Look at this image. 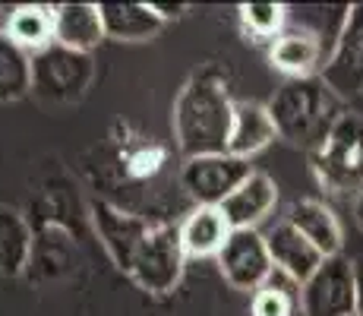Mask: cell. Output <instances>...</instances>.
<instances>
[{
	"instance_id": "obj_23",
	"label": "cell",
	"mask_w": 363,
	"mask_h": 316,
	"mask_svg": "<svg viewBox=\"0 0 363 316\" xmlns=\"http://www.w3.org/2000/svg\"><path fill=\"white\" fill-rule=\"evenodd\" d=\"M240 23L247 26L250 35L259 38H278L288 26V6L284 4H243Z\"/></svg>"
},
{
	"instance_id": "obj_19",
	"label": "cell",
	"mask_w": 363,
	"mask_h": 316,
	"mask_svg": "<svg viewBox=\"0 0 363 316\" xmlns=\"http://www.w3.org/2000/svg\"><path fill=\"white\" fill-rule=\"evenodd\" d=\"M4 32L16 41L26 51H45L54 45V6H41V4H26L16 6L6 19Z\"/></svg>"
},
{
	"instance_id": "obj_14",
	"label": "cell",
	"mask_w": 363,
	"mask_h": 316,
	"mask_svg": "<svg viewBox=\"0 0 363 316\" xmlns=\"http://www.w3.org/2000/svg\"><path fill=\"white\" fill-rule=\"evenodd\" d=\"M104 38L99 4H60L54 6V41L69 51L89 54Z\"/></svg>"
},
{
	"instance_id": "obj_3",
	"label": "cell",
	"mask_w": 363,
	"mask_h": 316,
	"mask_svg": "<svg viewBox=\"0 0 363 316\" xmlns=\"http://www.w3.org/2000/svg\"><path fill=\"white\" fill-rule=\"evenodd\" d=\"M313 156L319 184L332 193H360L363 190V114L345 111L332 126L325 143Z\"/></svg>"
},
{
	"instance_id": "obj_8",
	"label": "cell",
	"mask_w": 363,
	"mask_h": 316,
	"mask_svg": "<svg viewBox=\"0 0 363 316\" xmlns=\"http://www.w3.org/2000/svg\"><path fill=\"white\" fill-rule=\"evenodd\" d=\"M218 269L231 288L256 294L265 282H269L272 272H275L265 234H259L256 228L231 231L228 244L218 253Z\"/></svg>"
},
{
	"instance_id": "obj_15",
	"label": "cell",
	"mask_w": 363,
	"mask_h": 316,
	"mask_svg": "<svg viewBox=\"0 0 363 316\" xmlns=\"http://www.w3.org/2000/svg\"><path fill=\"white\" fill-rule=\"evenodd\" d=\"M284 222L294 224L300 234H303L313 247L323 253L325 259L341 253V244H345V237H341V224H338L335 212L325 206V202L300 200V202H294V206L288 209V219Z\"/></svg>"
},
{
	"instance_id": "obj_12",
	"label": "cell",
	"mask_w": 363,
	"mask_h": 316,
	"mask_svg": "<svg viewBox=\"0 0 363 316\" xmlns=\"http://www.w3.org/2000/svg\"><path fill=\"white\" fill-rule=\"evenodd\" d=\"M329 60V48L323 38L306 29H284L272 41V67L281 70L288 80H306L319 76Z\"/></svg>"
},
{
	"instance_id": "obj_16",
	"label": "cell",
	"mask_w": 363,
	"mask_h": 316,
	"mask_svg": "<svg viewBox=\"0 0 363 316\" xmlns=\"http://www.w3.org/2000/svg\"><path fill=\"white\" fill-rule=\"evenodd\" d=\"M275 124H272L269 104L259 102H234V126H231V143H228V152L237 158L256 156L259 149L275 139Z\"/></svg>"
},
{
	"instance_id": "obj_6",
	"label": "cell",
	"mask_w": 363,
	"mask_h": 316,
	"mask_svg": "<svg viewBox=\"0 0 363 316\" xmlns=\"http://www.w3.org/2000/svg\"><path fill=\"white\" fill-rule=\"evenodd\" d=\"M184 241H180V228L171 224H152L149 237L143 241L136 259L130 266V276L136 278L139 288L152 294H167L180 282L184 272Z\"/></svg>"
},
{
	"instance_id": "obj_22",
	"label": "cell",
	"mask_w": 363,
	"mask_h": 316,
	"mask_svg": "<svg viewBox=\"0 0 363 316\" xmlns=\"http://www.w3.org/2000/svg\"><path fill=\"white\" fill-rule=\"evenodd\" d=\"M297 310H300V285L291 282L278 269L253 294V316H294Z\"/></svg>"
},
{
	"instance_id": "obj_24",
	"label": "cell",
	"mask_w": 363,
	"mask_h": 316,
	"mask_svg": "<svg viewBox=\"0 0 363 316\" xmlns=\"http://www.w3.org/2000/svg\"><path fill=\"white\" fill-rule=\"evenodd\" d=\"M123 165H127V174L133 180L155 178L164 165V149H158V146H143V149L130 152V156L123 158Z\"/></svg>"
},
{
	"instance_id": "obj_11",
	"label": "cell",
	"mask_w": 363,
	"mask_h": 316,
	"mask_svg": "<svg viewBox=\"0 0 363 316\" xmlns=\"http://www.w3.org/2000/svg\"><path fill=\"white\" fill-rule=\"evenodd\" d=\"M265 244H269L272 263H275L278 272L291 278V282L303 285L316 276V269L325 263V256L306 241L303 234L288 222H278L275 228L265 234Z\"/></svg>"
},
{
	"instance_id": "obj_20",
	"label": "cell",
	"mask_w": 363,
	"mask_h": 316,
	"mask_svg": "<svg viewBox=\"0 0 363 316\" xmlns=\"http://www.w3.org/2000/svg\"><path fill=\"white\" fill-rule=\"evenodd\" d=\"M32 92V54L0 32V102H16Z\"/></svg>"
},
{
	"instance_id": "obj_5",
	"label": "cell",
	"mask_w": 363,
	"mask_h": 316,
	"mask_svg": "<svg viewBox=\"0 0 363 316\" xmlns=\"http://www.w3.org/2000/svg\"><path fill=\"white\" fill-rule=\"evenodd\" d=\"M250 174H253L250 161L237 158L231 152L186 158L184 168H180V190H184L196 206H221Z\"/></svg>"
},
{
	"instance_id": "obj_27",
	"label": "cell",
	"mask_w": 363,
	"mask_h": 316,
	"mask_svg": "<svg viewBox=\"0 0 363 316\" xmlns=\"http://www.w3.org/2000/svg\"><path fill=\"white\" fill-rule=\"evenodd\" d=\"M354 222H357L360 228H363V190H360L357 196H354Z\"/></svg>"
},
{
	"instance_id": "obj_9",
	"label": "cell",
	"mask_w": 363,
	"mask_h": 316,
	"mask_svg": "<svg viewBox=\"0 0 363 316\" xmlns=\"http://www.w3.org/2000/svg\"><path fill=\"white\" fill-rule=\"evenodd\" d=\"M319 76L341 102L363 98V4H354L347 10L345 29H341Z\"/></svg>"
},
{
	"instance_id": "obj_10",
	"label": "cell",
	"mask_w": 363,
	"mask_h": 316,
	"mask_svg": "<svg viewBox=\"0 0 363 316\" xmlns=\"http://www.w3.org/2000/svg\"><path fill=\"white\" fill-rule=\"evenodd\" d=\"M92 222H95V231H99L104 250L111 253V259L121 269L130 272L133 259H136L143 241L149 237L152 224L108 200H92Z\"/></svg>"
},
{
	"instance_id": "obj_25",
	"label": "cell",
	"mask_w": 363,
	"mask_h": 316,
	"mask_svg": "<svg viewBox=\"0 0 363 316\" xmlns=\"http://www.w3.org/2000/svg\"><path fill=\"white\" fill-rule=\"evenodd\" d=\"M152 10H155L158 16H162V23H164V19H177V16H184V13L190 10V6H186V4H152Z\"/></svg>"
},
{
	"instance_id": "obj_1",
	"label": "cell",
	"mask_w": 363,
	"mask_h": 316,
	"mask_svg": "<svg viewBox=\"0 0 363 316\" xmlns=\"http://www.w3.org/2000/svg\"><path fill=\"white\" fill-rule=\"evenodd\" d=\"M234 126V102L228 95L225 82L212 73L190 76L174 102V139H177L180 156L202 158L228 152Z\"/></svg>"
},
{
	"instance_id": "obj_26",
	"label": "cell",
	"mask_w": 363,
	"mask_h": 316,
	"mask_svg": "<svg viewBox=\"0 0 363 316\" xmlns=\"http://www.w3.org/2000/svg\"><path fill=\"white\" fill-rule=\"evenodd\" d=\"M354 278H357V304H354V316H363V256L354 259Z\"/></svg>"
},
{
	"instance_id": "obj_4",
	"label": "cell",
	"mask_w": 363,
	"mask_h": 316,
	"mask_svg": "<svg viewBox=\"0 0 363 316\" xmlns=\"http://www.w3.org/2000/svg\"><path fill=\"white\" fill-rule=\"evenodd\" d=\"M95 80V63L89 54L69 51L54 41L51 48L32 54V92L41 102L69 104L79 102Z\"/></svg>"
},
{
	"instance_id": "obj_7",
	"label": "cell",
	"mask_w": 363,
	"mask_h": 316,
	"mask_svg": "<svg viewBox=\"0 0 363 316\" xmlns=\"http://www.w3.org/2000/svg\"><path fill=\"white\" fill-rule=\"evenodd\" d=\"M357 304V278L354 259L329 256L310 282L300 285V310L303 316H354Z\"/></svg>"
},
{
	"instance_id": "obj_21",
	"label": "cell",
	"mask_w": 363,
	"mask_h": 316,
	"mask_svg": "<svg viewBox=\"0 0 363 316\" xmlns=\"http://www.w3.org/2000/svg\"><path fill=\"white\" fill-rule=\"evenodd\" d=\"M29 228L23 215L10 206H0V272L19 276L29 263Z\"/></svg>"
},
{
	"instance_id": "obj_18",
	"label": "cell",
	"mask_w": 363,
	"mask_h": 316,
	"mask_svg": "<svg viewBox=\"0 0 363 316\" xmlns=\"http://www.w3.org/2000/svg\"><path fill=\"white\" fill-rule=\"evenodd\" d=\"M104 35L117 41H145L162 29V16L152 4H99Z\"/></svg>"
},
{
	"instance_id": "obj_13",
	"label": "cell",
	"mask_w": 363,
	"mask_h": 316,
	"mask_svg": "<svg viewBox=\"0 0 363 316\" xmlns=\"http://www.w3.org/2000/svg\"><path fill=\"white\" fill-rule=\"evenodd\" d=\"M275 202H278L275 180L262 171H253L218 209L225 212L231 231H240V228H256V224L275 209Z\"/></svg>"
},
{
	"instance_id": "obj_17",
	"label": "cell",
	"mask_w": 363,
	"mask_h": 316,
	"mask_svg": "<svg viewBox=\"0 0 363 316\" xmlns=\"http://www.w3.org/2000/svg\"><path fill=\"white\" fill-rule=\"evenodd\" d=\"M231 237V224L218 206H196L180 224V241L190 256H218Z\"/></svg>"
},
{
	"instance_id": "obj_2",
	"label": "cell",
	"mask_w": 363,
	"mask_h": 316,
	"mask_svg": "<svg viewBox=\"0 0 363 316\" xmlns=\"http://www.w3.org/2000/svg\"><path fill=\"white\" fill-rule=\"evenodd\" d=\"M275 133L297 149L316 152L345 114V102L325 86L323 76L288 80L269 102Z\"/></svg>"
}]
</instances>
